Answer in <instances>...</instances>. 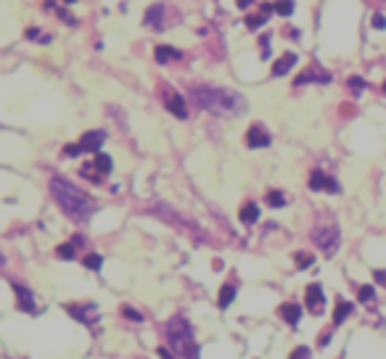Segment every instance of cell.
<instances>
[{
	"mask_svg": "<svg viewBox=\"0 0 386 359\" xmlns=\"http://www.w3.org/2000/svg\"><path fill=\"white\" fill-rule=\"evenodd\" d=\"M66 3H74V0H66Z\"/></svg>",
	"mask_w": 386,
	"mask_h": 359,
	"instance_id": "obj_34",
	"label": "cell"
},
{
	"mask_svg": "<svg viewBox=\"0 0 386 359\" xmlns=\"http://www.w3.org/2000/svg\"><path fill=\"white\" fill-rule=\"evenodd\" d=\"M14 291H16V301H19L21 312H27V315H34V312H37V306H34V298H32V291H29V288L14 285Z\"/></svg>",
	"mask_w": 386,
	"mask_h": 359,
	"instance_id": "obj_11",
	"label": "cell"
},
{
	"mask_svg": "<svg viewBox=\"0 0 386 359\" xmlns=\"http://www.w3.org/2000/svg\"><path fill=\"white\" fill-rule=\"evenodd\" d=\"M191 100L198 109L217 114V117H243L249 109V103L241 92L225 87H196L191 92Z\"/></svg>",
	"mask_w": 386,
	"mask_h": 359,
	"instance_id": "obj_1",
	"label": "cell"
},
{
	"mask_svg": "<svg viewBox=\"0 0 386 359\" xmlns=\"http://www.w3.org/2000/svg\"><path fill=\"white\" fill-rule=\"evenodd\" d=\"M267 203L270 206H286V198H283V193L273 190V193H267Z\"/></svg>",
	"mask_w": 386,
	"mask_h": 359,
	"instance_id": "obj_23",
	"label": "cell"
},
{
	"mask_svg": "<svg viewBox=\"0 0 386 359\" xmlns=\"http://www.w3.org/2000/svg\"><path fill=\"white\" fill-rule=\"evenodd\" d=\"M103 143H106V132L103 130H90L82 135V140H79V150H98Z\"/></svg>",
	"mask_w": 386,
	"mask_h": 359,
	"instance_id": "obj_8",
	"label": "cell"
},
{
	"mask_svg": "<svg viewBox=\"0 0 386 359\" xmlns=\"http://www.w3.org/2000/svg\"><path fill=\"white\" fill-rule=\"evenodd\" d=\"M122 315H124V317H130V320H135V322H143V315H138V312L130 309V306H122Z\"/></svg>",
	"mask_w": 386,
	"mask_h": 359,
	"instance_id": "obj_25",
	"label": "cell"
},
{
	"mask_svg": "<svg viewBox=\"0 0 386 359\" xmlns=\"http://www.w3.org/2000/svg\"><path fill=\"white\" fill-rule=\"evenodd\" d=\"M101 264H103V259L98 257V253H88L85 257V267L88 270H101Z\"/></svg>",
	"mask_w": 386,
	"mask_h": 359,
	"instance_id": "obj_21",
	"label": "cell"
},
{
	"mask_svg": "<svg viewBox=\"0 0 386 359\" xmlns=\"http://www.w3.org/2000/svg\"><path fill=\"white\" fill-rule=\"evenodd\" d=\"M349 312H352V304H349V301L336 304V312H333V322H336V325H341V322L349 317Z\"/></svg>",
	"mask_w": 386,
	"mask_h": 359,
	"instance_id": "obj_18",
	"label": "cell"
},
{
	"mask_svg": "<svg viewBox=\"0 0 386 359\" xmlns=\"http://www.w3.org/2000/svg\"><path fill=\"white\" fill-rule=\"evenodd\" d=\"M291 66H296V56H294V53H283V56H280V59L275 61L273 74H275V77H283Z\"/></svg>",
	"mask_w": 386,
	"mask_h": 359,
	"instance_id": "obj_13",
	"label": "cell"
},
{
	"mask_svg": "<svg viewBox=\"0 0 386 359\" xmlns=\"http://www.w3.org/2000/svg\"><path fill=\"white\" fill-rule=\"evenodd\" d=\"M312 240L318 243V248H323V251L331 257V253L338 248V240H341V235H338V227H333V225H323V227H315Z\"/></svg>",
	"mask_w": 386,
	"mask_h": 359,
	"instance_id": "obj_4",
	"label": "cell"
},
{
	"mask_svg": "<svg viewBox=\"0 0 386 359\" xmlns=\"http://www.w3.org/2000/svg\"><path fill=\"white\" fill-rule=\"evenodd\" d=\"M256 219H260V209H256V203H246L241 209V222L251 225V222H256Z\"/></svg>",
	"mask_w": 386,
	"mask_h": 359,
	"instance_id": "obj_16",
	"label": "cell"
},
{
	"mask_svg": "<svg viewBox=\"0 0 386 359\" xmlns=\"http://www.w3.org/2000/svg\"><path fill=\"white\" fill-rule=\"evenodd\" d=\"M373 27H376V29H383V27H386V19H383L381 14H376V16H373Z\"/></svg>",
	"mask_w": 386,
	"mask_h": 359,
	"instance_id": "obj_28",
	"label": "cell"
},
{
	"mask_svg": "<svg viewBox=\"0 0 386 359\" xmlns=\"http://www.w3.org/2000/svg\"><path fill=\"white\" fill-rule=\"evenodd\" d=\"M307 306H310V312L312 315H320V309L325 306V296H323V288L320 285H310L307 288Z\"/></svg>",
	"mask_w": 386,
	"mask_h": 359,
	"instance_id": "obj_10",
	"label": "cell"
},
{
	"mask_svg": "<svg viewBox=\"0 0 386 359\" xmlns=\"http://www.w3.org/2000/svg\"><path fill=\"white\" fill-rule=\"evenodd\" d=\"M307 354H310L307 346H299V349H296L294 354H291V356H294V359H307Z\"/></svg>",
	"mask_w": 386,
	"mask_h": 359,
	"instance_id": "obj_27",
	"label": "cell"
},
{
	"mask_svg": "<svg viewBox=\"0 0 386 359\" xmlns=\"http://www.w3.org/2000/svg\"><path fill=\"white\" fill-rule=\"evenodd\" d=\"M246 143L251 148H267L273 143V137H270V132H267L262 124H254V127H249V132H246Z\"/></svg>",
	"mask_w": 386,
	"mask_h": 359,
	"instance_id": "obj_5",
	"label": "cell"
},
{
	"mask_svg": "<svg viewBox=\"0 0 386 359\" xmlns=\"http://www.w3.org/2000/svg\"><path fill=\"white\" fill-rule=\"evenodd\" d=\"M143 24L146 27H154V29H164V6H161V3L151 6L146 11V16H143Z\"/></svg>",
	"mask_w": 386,
	"mask_h": 359,
	"instance_id": "obj_9",
	"label": "cell"
},
{
	"mask_svg": "<svg viewBox=\"0 0 386 359\" xmlns=\"http://www.w3.org/2000/svg\"><path fill=\"white\" fill-rule=\"evenodd\" d=\"M58 259H74V246L72 243H64V246H58Z\"/></svg>",
	"mask_w": 386,
	"mask_h": 359,
	"instance_id": "obj_22",
	"label": "cell"
},
{
	"mask_svg": "<svg viewBox=\"0 0 386 359\" xmlns=\"http://www.w3.org/2000/svg\"><path fill=\"white\" fill-rule=\"evenodd\" d=\"M383 92H386V85H383Z\"/></svg>",
	"mask_w": 386,
	"mask_h": 359,
	"instance_id": "obj_35",
	"label": "cell"
},
{
	"mask_svg": "<svg viewBox=\"0 0 386 359\" xmlns=\"http://www.w3.org/2000/svg\"><path fill=\"white\" fill-rule=\"evenodd\" d=\"M159 356L161 359H175V354H169V349H159Z\"/></svg>",
	"mask_w": 386,
	"mask_h": 359,
	"instance_id": "obj_31",
	"label": "cell"
},
{
	"mask_svg": "<svg viewBox=\"0 0 386 359\" xmlns=\"http://www.w3.org/2000/svg\"><path fill=\"white\" fill-rule=\"evenodd\" d=\"M236 298V285H222L220 288V298H217V304H220V309H225V306H230V301Z\"/></svg>",
	"mask_w": 386,
	"mask_h": 359,
	"instance_id": "obj_15",
	"label": "cell"
},
{
	"mask_svg": "<svg viewBox=\"0 0 386 359\" xmlns=\"http://www.w3.org/2000/svg\"><path fill=\"white\" fill-rule=\"evenodd\" d=\"M167 109L175 114L178 119H185L188 117V109H185V100H183V95H178V92H172V95L167 98Z\"/></svg>",
	"mask_w": 386,
	"mask_h": 359,
	"instance_id": "obj_12",
	"label": "cell"
},
{
	"mask_svg": "<svg viewBox=\"0 0 386 359\" xmlns=\"http://www.w3.org/2000/svg\"><path fill=\"white\" fill-rule=\"evenodd\" d=\"M349 85H352V90H362V87H365V82H362V79H357V77L349 79Z\"/></svg>",
	"mask_w": 386,
	"mask_h": 359,
	"instance_id": "obj_30",
	"label": "cell"
},
{
	"mask_svg": "<svg viewBox=\"0 0 386 359\" xmlns=\"http://www.w3.org/2000/svg\"><path fill=\"white\" fill-rule=\"evenodd\" d=\"M96 169L103 172V175H109V172H111V159H109L106 153H98V156H96Z\"/></svg>",
	"mask_w": 386,
	"mask_h": 359,
	"instance_id": "obj_20",
	"label": "cell"
},
{
	"mask_svg": "<svg viewBox=\"0 0 386 359\" xmlns=\"http://www.w3.org/2000/svg\"><path fill=\"white\" fill-rule=\"evenodd\" d=\"M69 315H72L74 320H79V322H85V325H96L98 322V309L93 306V304H88V306H69Z\"/></svg>",
	"mask_w": 386,
	"mask_h": 359,
	"instance_id": "obj_7",
	"label": "cell"
},
{
	"mask_svg": "<svg viewBox=\"0 0 386 359\" xmlns=\"http://www.w3.org/2000/svg\"><path fill=\"white\" fill-rule=\"evenodd\" d=\"M312 259L307 257V253H302V257H299V264H302V267H307V264H310Z\"/></svg>",
	"mask_w": 386,
	"mask_h": 359,
	"instance_id": "obj_32",
	"label": "cell"
},
{
	"mask_svg": "<svg viewBox=\"0 0 386 359\" xmlns=\"http://www.w3.org/2000/svg\"><path fill=\"white\" fill-rule=\"evenodd\" d=\"M373 298V288L370 285H362L360 288V301H370Z\"/></svg>",
	"mask_w": 386,
	"mask_h": 359,
	"instance_id": "obj_26",
	"label": "cell"
},
{
	"mask_svg": "<svg viewBox=\"0 0 386 359\" xmlns=\"http://www.w3.org/2000/svg\"><path fill=\"white\" fill-rule=\"evenodd\" d=\"M167 338L175 354H180L183 359H198V346L193 341V328L185 317H172L167 322Z\"/></svg>",
	"mask_w": 386,
	"mask_h": 359,
	"instance_id": "obj_3",
	"label": "cell"
},
{
	"mask_svg": "<svg viewBox=\"0 0 386 359\" xmlns=\"http://www.w3.org/2000/svg\"><path fill=\"white\" fill-rule=\"evenodd\" d=\"M238 6H241V8H249V6H251V0H238Z\"/></svg>",
	"mask_w": 386,
	"mask_h": 359,
	"instance_id": "obj_33",
	"label": "cell"
},
{
	"mask_svg": "<svg viewBox=\"0 0 386 359\" xmlns=\"http://www.w3.org/2000/svg\"><path fill=\"white\" fill-rule=\"evenodd\" d=\"M51 193H53L56 203L61 206L72 219H79V222H82V219H90L93 212H96V203L64 177H53L51 180Z\"/></svg>",
	"mask_w": 386,
	"mask_h": 359,
	"instance_id": "obj_2",
	"label": "cell"
},
{
	"mask_svg": "<svg viewBox=\"0 0 386 359\" xmlns=\"http://www.w3.org/2000/svg\"><path fill=\"white\" fill-rule=\"evenodd\" d=\"M154 56H156V61H161V64L169 61V59H180V53L175 50V48H169V45H159Z\"/></svg>",
	"mask_w": 386,
	"mask_h": 359,
	"instance_id": "obj_17",
	"label": "cell"
},
{
	"mask_svg": "<svg viewBox=\"0 0 386 359\" xmlns=\"http://www.w3.org/2000/svg\"><path fill=\"white\" fill-rule=\"evenodd\" d=\"M376 283H381V285H386V270H376Z\"/></svg>",
	"mask_w": 386,
	"mask_h": 359,
	"instance_id": "obj_29",
	"label": "cell"
},
{
	"mask_svg": "<svg viewBox=\"0 0 386 359\" xmlns=\"http://www.w3.org/2000/svg\"><path fill=\"white\" fill-rule=\"evenodd\" d=\"M265 19H267V14H260V16H251L246 24H249V29H260L265 24Z\"/></svg>",
	"mask_w": 386,
	"mask_h": 359,
	"instance_id": "obj_24",
	"label": "cell"
},
{
	"mask_svg": "<svg viewBox=\"0 0 386 359\" xmlns=\"http://www.w3.org/2000/svg\"><path fill=\"white\" fill-rule=\"evenodd\" d=\"M273 8H275L278 16H291L294 14V0H275Z\"/></svg>",
	"mask_w": 386,
	"mask_h": 359,
	"instance_id": "obj_19",
	"label": "cell"
},
{
	"mask_svg": "<svg viewBox=\"0 0 386 359\" xmlns=\"http://www.w3.org/2000/svg\"><path fill=\"white\" fill-rule=\"evenodd\" d=\"M310 188L312 190H325V193H338L341 188H338V182L328 175H323V172H312L310 177Z\"/></svg>",
	"mask_w": 386,
	"mask_h": 359,
	"instance_id": "obj_6",
	"label": "cell"
},
{
	"mask_svg": "<svg viewBox=\"0 0 386 359\" xmlns=\"http://www.w3.org/2000/svg\"><path fill=\"white\" fill-rule=\"evenodd\" d=\"M280 317H283L288 325H299V320H302V306H299V304H283V306H280Z\"/></svg>",
	"mask_w": 386,
	"mask_h": 359,
	"instance_id": "obj_14",
	"label": "cell"
}]
</instances>
